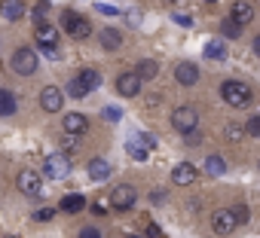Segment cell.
<instances>
[{"label":"cell","instance_id":"6da1fadb","mask_svg":"<svg viewBox=\"0 0 260 238\" xmlns=\"http://www.w3.org/2000/svg\"><path fill=\"white\" fill-rule=\"evenodd\" d=\"M220 98H223L233 110H242V107H248V104H251V89H248L245 83L226 80V83L220 86Z\"/></svg>","mask_w":260,"mask_h":238},{"label":"cell","instance_id":"7a4b0ae2","mask_svg":"<svg viewBox=\"0 0 260 238\" xmlns=\"http://www.w3.org/2000/svg\"><path fill=\"white\" fill-rule=\"evenodd\" d=\"M61 25H64V31H68L74 40H89V34H92V25H89V19L77 16L74 10H68V13L61 16Z\"/></svg>","mask_w":260,"mask_h":238},{"label":"cell","instance_id":"3957f363","mask_svg":"<svg viewBox=\"0 0 260 238\" xmlns=\"http://www.w3.org/2000/svg\"><path fill=\"white\" fill-rule=\"evenodd\" d=\"M107 202H110V208H113V211H128V208L138 202V192H135V186L122 183V186H113V189H110Z\"/></svg>","mask_w":260,"mask_h":238},{"label":"cell","instance_id":"277c9868","mask_svg":"<svg viewBox=\"0 0 260 238\" xmlns=\"http://www.w3.org/2000/svg\"><path fill=\"white\" fill-rule=\"evenodd\" d=\"M43 174L52 177V180L68 177V174H71V159H68V153H52V156H46V162H43Z\"/></svg>","mask_w":260,"mask_h":238},{"label":"cell","instance_id":"5b68a950","mask_svg":"<svg viewBox=\"0 0 260 238\" xmlns=\"http://www.w3.org/2000/svg\"><path fill=\"white\" fill-rule=\"evenodd\" d=\"M37 52L34 49H16L13 52V70L16 73H22V76H31L34 70H37Z\"/></svg>","mask_w":260,"mask_h":238},{"label":"cell","instance_id":"8992f818","mask_svg":"<svg viewBox=\"0 0 260 238\" xmlns=\"http://www.w3.org/2000/svg\"><path fill=\"white\" fill-rule=\"evenodd\" d=\"M16 186H19L25 195H31V199L43 192V180H40V174H37V171H31V168L19 171V177H16Z\"/></svg>","mask_w":260,"mask_h":238},{"label":"cell","instance_id":"52a82bcc","mask_svg":"<svg viewBox=\"0 0 260 238\" xmlns=\"http://www.w3.org/2000/svg\"><path fill=\"white\" fill-rule=\"evenodd\" d=\"M196 123H199V113H196L193 107H178V110L172 113V126H175L181 135H187L190 129H196Z\"/></svg>","mask_w":260,"mask_h":238},{"label":"cell","instance_id":"ba28073f","mask_svg":"<svg viewBox=\"0 0 260 238\" xmlns=\"http://www.w3.org/2000/svg\"><path fill=\"white\" fill-rule=\"evenodd\" d=\"M40 107H43L46 113H58V110L64 107V95H61V89L46 86V89L40 92Z\"/></svg>","mask_w":260,"mask_h":238},{"label":"cell","instance_id":"9c48e42d","mask_svg":"<svg viewBox=\"0 0 260 238\" xmlns=\"http://www.w3.org/2000/svg\"><path fill=\"white\" fill-rule=\"evenodd\" d=\"M116 92H119L122 98H135V95L141 92V80L135 76V70H128V73H119V76H116Z\"/></svg>","mask_w":260,"mask_h":238},{"label":"cell","instance_id":"30bf717a","mask_svg":"<svg viewBox=\"0 0 260 238\" xmlns=\"http://www.w3.org/2000/svg\"><path fill=\"white\" fill-rule=\"evenodd\" d=\"M196 177H199V171H196L190 162H181V165L172 171V180H175V186H190V183H196Z\"/></svg>","mask_w":260,"mask_h":238},{"label":"cell","instance_id":"8fae6325","mask_svg":"<svg viewBox=\"0 0 260 238\" xmlns=\"http://www.w3.org/2000/svg\"><path fill=\"white\" fill-rule=\"evenodd\" d=\"M230 19H233L236 25H248V22L254 19V7L248 4V0H236L233 10H230Z\"/></svg>","mask_w":260,"mask_h":238},{"label":"cell","instance_id":"7c38bea8","mask_svg":"<svg viewBox=\"0 0 260 238\" xmlns=\"http://www.w3.org/2000/svg\"><path fill=\"white\" fill-rule=\"evenodd\" d=\"M211 226H214V232H217V235H230V232L236 229V220H233V214H230V211H214Z\"/></svg>","mask_w":260,"mask_h":238},{"label":"cell","instance_id":"4fadbf2b","mask_svg":"<svg viewBox=\"0 0 260 238\" xmlns=\"http://www.w3.org/2000/svg\"><path fill=\"white\" fill-rule=\"evenodd\" d=\"M89 129V119L83 113H64V132L68 135H83Z\"/></svg>","mask_w":260,"mask_h":238},{"label":"cell","instance_id":"5bb4252c","mask_svg":"<svg viewBox=\"0 0 260 238\" xmlns=\"http://www.w3.org/2000/svg\"><path fill=\"white\" fill-rule=\"evenodd\" d=\"M175 80H178L181 86H196V80H199V70H196V64H190V61L178 64V67H175Z\"/></svg>","mask_w":260,"mask_h":238},{"label":"cell","instance_id":"9a60e30c","mask_svg":"<svg viewBox=\"0 0 260 238\" xmlns=\"http://www.w3.org/2000/svg\"><path fill=\"white\" fill-rule=\"evenodd\" d=\"M0 16L10 19V22H19L25 16V4L22 0H4V4H0Z\"/></svg>","mask_w":260,"mask_h":238},{"label":"cell","instance_id":"2e32d148","mask_svg":"<svg viewBox=\"0 0 260 238\" xmlns=\"http://www.w3.org/2000/svg\"><path fill=\"white\" fill-rule=\"evenodd\" d=\"M37 43H40V46H55V43H58V28L40 22V25H37Z\"/></svg>","mask_w":260,"mask_h":238},{"label":"cell","instance_id":"e0dca14e","mask_svg":"<svg viewBox=\"0 0 260 238\" xmlns=\"http://www.w3.org/2000/svg\"><path fill=\"white\" fill-rule=\"evenodd\" d=\"M86 171H89L92 180H107V177H110V162H107V159H92Z\"/></svg>","mask_w":260,"mask_h":238},{"label":"cell","instance_id":"ac0fdd59","mask_svg":"<svg viewBox=\"0 0 260 238\" xmlns=\"http://www.w3.org/2000/svg\"><path fill=\"white\" fill-rule=\"evenodd\" d=\"M83 208H86V199L77 195V192H71V195L61 199V211H64V214H80Z\"/></svg>","mask_w":260,"mask_h":238},{"label":"cell","instance_id":"d6986e66","mask_svg":"<svg viewBox=\"0 0 260 238\" xmlns=\"http://www.w3.org/2000/svg\"><path fill=\"white\" fill-rule=\"evenodd\" d=\"M16 95L10 92V89H0V116H13L16 113Z\"/></svg>","mask_w":260,"mask_h":238},{"label":"cell","instance_id":"ffe728a7","mask_svg":"<svg viewBox=\"0 0 260 238\" xmlns=\"http://www.w3.org/2000/svg\"><path fill=\"white\" fill-rule=\"evenodd\" d=\"M101 46H104V49H119V46H122V34L113 31V28H104V31H101Z\"/></svg>","mask_w":260,"mask_h":238},{"label":"cell","instance_id":"44dd1931","mask_svg":"<svg viewBox=\"0 0 260 238\" xmlns=\"http://www.w3.org/2000/svg\"><path fill=\"white\" fill-rule=\"evenodd\" d=\"M205 58H211V61H223V58H226V46H223L220 40L205 43Z\"/></svg>","mask_w":260,"mask_h":238},{"label":"cell","instance_id":"7402d4cb","mask_svg":"<svg viewBox=\"0 0 260 238\" xmlns=\"http://www.w3.org/2000/svg\"><path fill=\"white\" fill-rule=\"evenodd\" d=\"M156 73H159V64H156V61H150V58H147V61H141V64H138V70H135V76H138L141 83H144V80H153Z\"/></svg>","mask_w":260,"mask_h":238},{"label":"cell","instance_id":"603a6c76","mask_svg":"<svg viewBox=\"0 0 260 238\" xmlns=\"http://www.w3.org/2000/svg\"><path fill=\"white\" fill-rule=\"evenodd\" d=\"M223 171H226V162H223L220 156H208V159H205V174H208V177H220Z\"/></svg>","mask_w":260,"mask_h":238},{"label":"cell","instance_id":"cb8c5ba5","mask_svg":"<svg viewBox=\"0 0 260 238\" xmlns=\"http://www.w3.org/2000/svg\"><path fill=\"white\" fill-rule=\"evenodd\" d=\"M80 80H83V86H86V89H89V92H92V89H98V86H101V73H98V70H92V67H86V70H83V73H80Z\"/></svg>","mask_w":260,"mask_h":238},{"label":"cell","instance_id":"d4e9b609","mask_svg":"<svg viewBox=\"0 0 260 238\" xmlns=\"http://www.w3.org/2000/svg\"><path fill=\"white\" fill-rule=\"evenodd\" d=\"M125 153L132 156V159H138V162H144V159H147V147H144L141 141H132V144H125Z\"/></svg>","mask_w":260,"mask_h":238},{"label":"cell","instance_id":"484cf974","mask_svg":"<svg viewBox=\"0 0 260 238\" xmlns=\"http://www.w3.org/2000/svg\"><path fill=\"white\" fill-rule=\"evenodd\" d=\"M220 31H223V37H230V40H239V34H242V25H236L233 19H226V22L220 25Z\"/></svg>","mask_w":260,"mask_h":238},{"label":"cell","instance_id":"4316f807","mask_svg":"<svg viewBox=\"0 0 260 238\" xmlns=\"http://www.w3.org/2000/svg\"><path fill=\"white\" fill-rule=\"evenodd\" d=\"M86 92H89V89L83 86V80H80V76H74V80L68 83V95H71V98H83Z\"/></svg>","mask_w":260,"mask_h":238},{"label":"cell","instance_id":"83f0119b","mask_svg":"<svg viewBox=\"0 0 260 238\" xmlns=\"http://www.w3.org/2000/svg\"><path fill=\"white\" fill-rule=\"evenodd\" d=\"M46 16H49V4H46V0H40V4L34 7V22L40 25V22H46Z\"/></svg>","mask_w":260,"mask_h":238},{"label":"cell","instance_id":"f1b7e54d","mask_svg":"<svg viewBox=\"0 0 260 238\" xmlns=\"http://www.w3.org/2000/svg\"><path fill=\"white\" fill-rule=\"evenodd\" d=\"M107 211H110V202H107V199H104V195H101V199H95V202H92V214H98V217H101V214H107Z\"/></svg>","mask_w":260,"mask_h":238},{"label":"cell","instance_id":"f546056e","mask_svg":"<svg viewBox=\"0 0 260 238\" xmlns=\"http://www.w3.org/2000/svg\"><path fill=\"white\" fill-rule=\"evenodd\" d=\"M55 217V208H40V211H34V220L37 223H46V220H52Z\"/></svg>","mask_w":260,"mask_h":238},{"label":"cell","instance_id":"4dcf8cb0","mask_svg":"<svg viewBox=\"0 0 260 238\" xmlns=\"http://www.w3.org/2000/svg\"><path fill=\"white\" fill-rule=\"evenodd\" d=\"M230 214H233V220H236V226H239V223H248V208H245V205H239V208H233Z\"/></svg>","mask_w":260,"mask_h":238},{"label":"cell","instance_id":"1f68e13d","mask_svg":"<svg viewBox=\"0 0 260 238\" xmlns=\"http://www.w3.org/2000/svg\"><path fill=\"white\" fill-rule=\"evenodd\" d=\"M119 116H122L119 107H104V119H107V123H119Z\"/></svg>","mask_w":260,"mask_h":238},{"label":"cell","instance_id":"d6a6232c","mask_svg":"<svg viewBox=\"0 0 260 238\" xmlns=\"http://www.w3.org/2000/svg\"><path fill=\"white\" fill-rule=\"evenodd\" d=\"M74 147H77V135H64L61 138V153H71Z\"/></svg>","mask_w":260,"mask_h":238},{"label":"cell","instance_id":"836d02e7","mask_svg":"<svg viewBox=\"0 0 260 238\" xmlns=\"http://www.w3.org/2000/svg\"><path fill=\"white\" fill-rule=\"evenodd\" d=\"M248 135H251V138H260V116H251V123H248Z\"/></svg>","mask_w":260,"mask_h":238},{"label":"cell","instance_id":"e575fe53","mask_svg":"<svg viewBox=\"0 0 260 238\" xmlns=\"http://www.w3.org/2000/svg\"><path fill=\"white\" fill-rule=\"evenodd\" d=\"M40 55H46V58H52V61H58V58H61V52H58L55 46H40Z\"/></svg>","mask_w":260,"mask_h":238},{"label":"cell","instance_id":"d590c367","mask_svg":"<svg viewBox=\"0 0 260 238\" xmlns=\"http://www.w3.org/2000/svg\"><path fill=\"white\" fill-rule=\"evenodd\" d=\"M242 138V126H226V141H239Z\"/></svg>","mask_w":260,"mask_h":238},{"label":"cell","instance_id":"8d00e7d4","mask_svg":"<svg viewBox=\"0 0 260 238\" xmlns=\"http://www.w3.org/2000/svg\"><path fill=\"white\" fill-rule=\"evenodd\" d=\"M187 144H190V147H199V144H202V135H199L196 129H190V132H187Z\"/></svg>","mask_w":260,"mask_h":238},{"label":"cell","instance_id":"74e56055","mask_svg":"<svg viewBox=\"0 0 260 238\" xmlns=\"http://www.w3.org/2000/svg\"><path fill=\"white\" fill-rule=\"evenodd\" d=\"M172 19H175V25H184V28H190V25H193V19H190V16H184V13H175Z\"/></svg>","mask_w":260,"mask_h":238},{"label":"cell","instance_id":"f35d334b","mask_svg":"<svg viewBox=\"0 0 260 238\" xmlns=\"http://www.w3.org/2000/svg\"><path fill=\"white\" fill-rule=\"evenodd\" d=\"M80 238H101V232H98V229H92V226H86V229L80 232Z\"/></svg>","mask_w":260,"mask_h":238},{"label":"cell","instance_id":"ab89813d","mask_svg":"<svg viewBox=\"0 0 260 238\" xmlns=\"http://www.w3.org/2000/svg\"><path fill=\"white\" fill-rule=\"evenodd\" d=\"M141 144H144L147 150H153V147H156V138H153V135H141Z\"/></svg>","mask_w":260,"mask_h":238},{"label":"cell","instance_id":"60d3db41","mask_svg":"<svg viewBox=\"0 0 260 238\" xmlns=\"http://www.w3.org/2000/svg\"><path fill=\"white\" fill-rule=\"evenodd\" d=\"M98 13H104V16H119L113 7H104V4H98Z\"/></svg>","mask_w":260,"mask_h":238},{"label":"cell","instance_id":"b9f144b4","mask_svg":"<svg viewBox=\"0 0 260 238\" xmlns=\"http://www.w3.org/2000/svg\"><path fill=\"white\" fill-rule=\"evenodd\" d=\"M147 238H162V232H159V226H147Z\"/></svg>","mask_w":260,"mask_h":238},{"label":"cell","instance_id":"7bdbcfd3","mask_svg":"<svg viewBox=\"0 0 260 238\" xmlns=\"http://www.w3.org/2000/svg\"><path fill=\"white\" fill-rule=\"evenodd\" d=\"M125 238H141V235H125Z\"/></svg>","mask_w":260,"mask_h":238},{"label":"cell","instance_id":"ee69618b","mask_svg":"<svg viewBox=\"0 0 260 238\" xmlns=\"http://www.w3.org/2000/svg\"><path fill=\"white\" fill-rule=\"evenodd\" d=\"M7 238H19V235H7Z\"/></svg>","mask_w":260,"mask_h":238},{"label":"cell","instance_id":"f6af8a7d","mask_svg":"<svg viewBox=\"0 0 260 238\" xmlns=\"http://www.w3.org/2000/svg\"><path fill=\"white\" fill-rule=\"evenodd\" d=\"M205 4H214V0H205Z\"/></svg>","mask_w":260,"mask_h":238},{"label":"cell","instance_id":"bcb514c9","mask_svg":"<svg viewBox=\"0 0 260 238\" xmlns=\"http://www.w3.org/2000/svg\"><path fill=\"white\" fill-rule=\"evenodd\" d=\"M172 4H178V0H172Z\"/></svg>","mask_w":260,"mask_h":238}]
</instances>
